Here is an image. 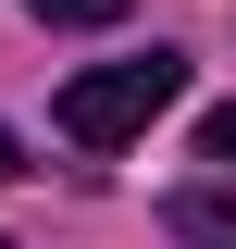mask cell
Returning <instances> with one entry per match:
<instances>
[{
    "instance_id": "6da1fadb",
    "label": "cell",
    "mask_w": 236,
    "mask_h": 249,
    "mask_svg": "<svg viewBox=\"0 0 236 249\" xmlns=\"http://www.w3.org/2000/svg\"><path fill=\"white\" fill-rule=\"evenodd\" d=\"M174 100H186V50H137V62L75 75L50 124L75 137V150H124V137H149V112H174Z\"/></svg>"
},
{
    "instance_id": "7a4b0ae2",
    "label": "cell",
    "mask_w": 236,
    "mask_h": 249,
    "mask_svg": "<svg viewBox=\"0 0 236 249\" xmlns=\"http://www.w3.org/2000/svg\"><path fill=\"white\" fill-rule=\"evenodd\" d=\"M162 224H174L186 249H236V199H211V187H186V199H174Z\"/></svg>"
},
{
    "instance_id": "3957f363",
    "label": "cell",
    "mask_w": 236,
    "mask_h": 249,
    "mask_svg": "<svg viewBox=\"0 0 236 249\" xmlns=\"http://www.w3.org/2000/svg\"><path fill=\"white\" fill-rule=\"evenodd\" d=\"M37 25H124V0H25Z\"/></svg>"
},
{
    "instance_id": "277c9868",
    "label": "cell",
    "mask_w": 236,
    "mask_h": 249,
    "mask_svg": "<svg viewBox=\"0 0 236 249\" xmlns=\"http://www.w3.org/2000/svg\"><path fill=\"white\" fill-rule=\"evenodd\" d=\"M199 162H224V175H236V100H224V112L199 124Z\"/></svg>"
},
{
    "instance_id": "5b68a950",
    "label": "cell",
    "mask_w": 236,
    "mask_h": 249,
    "mask_svg": "<svg viewBox=\"0 0 236 249\" xmlns=\"http://www.w3.org/2000/svg\"><path fill=\"white\" fill-rule=\"evenodd\" d=\"M0 175H13V124H0Z\"/></svg>"
}]
</instances>
